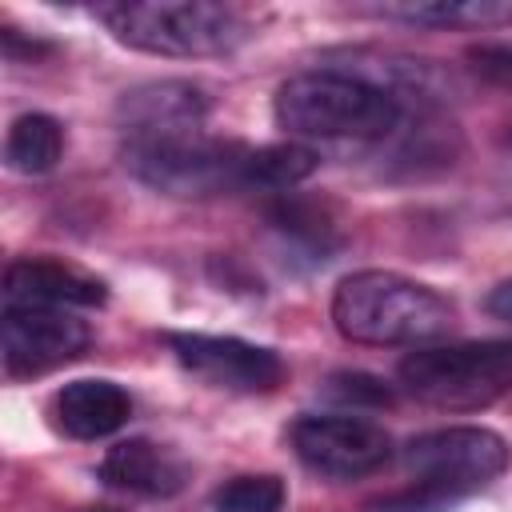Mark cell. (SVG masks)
<instances>
[{"instance_id":"2e32d148","label":"cell","mask_w":512,"mask_h":512,"mask_svg":"<svg viewBox=\"0 0 512 512\" xmlns=\"http://www.w3.org/2000/svg\"><path fill=\"white\" fill-rule=\"evenodd\" d=\"M60 152H64V128H60V120H52L44 112H28V116L12 120L8 140H4V160H8L12 172L40 176V172L56 168Z\"/></svg>"},{"instance_id":"5bb4252c","label":"cell","mask_w":512,"mask_h":512,"mask_svg":"<svg viewBox=\"0 0 512 512\" xmlns=\"http://www.w3.org/2000/svg\"><path fill=\"white\" fill-rule=\"evenodd\" d=\"M264 216H268V228L284 240V248H292L308 264H324L344 248L340 220L332 216V208L324 200H308L300 192H280V196H268Z\"/></svg>"},{"instance_id":"3957f363","label":"cell","mask_w":512,"mask_h":512,"mask_svg":"<svg viewBox=\"0 0 512 512\" xmlns=\"http://www.w3.org/2000/svg\"><path fill=\"white\" fill-rule=\"evenodd\" d=\"M452 320L456 312L436 288L384 268L352 272L332 292V324L352 344H428L444 336Z\"/></svg>"},{"instance_id":"277c9868","label":"cell","mask_w":512,"mask_h":512,"mask_svg":"<svg viewBox=\"0 0 512 512\" xmlns=\"http://www.w3.org/2000/svg\"><path fill=\"white\" fill-rule=\"evenodd\" d=\"M92 16L120 44L152 56H228L252 36L236 4L212 0H120L96 4Z\"/></svg>"},{"instance_id":"5b68a950","label":"cell","mask_w":512,"mask_h":512,"mask_svg":"<svg viewBox=\"0 0 512 512\" xmlns=\"http://www.w3.org/2000/svg\"><path fill=\"white\" fill-rule=\"evenodd\" d=\"M124 168L168 196H216L244 188L252 148L240 140L212 136L204 128L168 132V136H132L120 148Z\"/></svg>"},{"instance_id":"ba28073f","label":"cell","mask_w":512,"mask_h":512,"mask_svg":"<svg viewBox=\"0 0 512 512\" xmlns=\"http://www.w3.org/2000/svg\"><path fill=\"white\" fill-rule=\"evenodd\" d=\"M168 352L196 380L228 392H272L284 380V360L240 336H208V332H164Z\"/></svg>"},{"instance_id":"ffe728a7","label":"cell","mask_w":512,"mask_h":512,"mask_svg":"<svg viewBox=\"0 0 512 512\" xmlns=\"http://www.w3.org/2000/svg\"><path fill=\"white\" fill-rule=\"evenodd\" d=\"M468 68L496 88H512V44H472Z\"/></svg>"},{"instance_id":"30bf717a","label":"cell","mask_w":512,"mask_h":512,"mask_svg":"<svg viewBox=\"0 0 512 512\" xmlns=\"http://www.w3.org/2000/svg\"><path fill=\"white\" fill-rule=\"evenodd\" d=\"M212 112V100L204 88L188 80H152L120 96L116 120L124 140L132 136H168V132H192L204 128Z\"/></svg>"},{"instance_id":"8fae6325","label":"cell","mask_w":512,"mask_h":512,"mask_svg":"<svg viewBox=\"0 0 512 512\" xmlns=\"http://www.w3.org/2000/svg\"><path fill=\"white\" fill-rule=\"evenodd\" d=\"M108 300V288L60 260L24 256L4 272V308H96Z\"/></svg>"},{"instance_id":"9c48e42d","label":"cell","mask_w":512,"mask_h":512,"mask_svg":"<svg viewBox=\"0 0 512 512\" xmlns=\"http://www.w3.org/2000/svg\"><path fill=\"white\" fill-rule=\"evenodd\" d=\"M4 372L8 376H44L76 360L92 332L68 308H4Z\"/></svg>"},{"instance_id":"44dd1931","label":"cell","mask_w":512,"mask_h":512,"mask_svg":"<svg viewBox=\"0 0 512 512\" xmlns=\"http://www.w3.org/2000/svg\"><path fill=\"white\" fill-rule=\"evenodd\" d=\"M484 312L496 316V320H504V324H512V276L500 280V284L484 296Z\"/></svg>"},{"instance_id":"d6986e66","label":"cell","mask_w":512,"mask_h":512,"mask_svg":"<svg viewBox=\"0 0 512 512\" xmlns=\"http://www.w3.org/2000/svg\"><path fill=\"white\" fill-rule=\"evenodd\" d=\"M324 396L336 404H352V408H388L396 400L392 384L372 372H332L324 380Z\"/></svg>"},{"instance_id":"7402d4cb","label":"cell","mask_w":512,"mask_h":512,"mask_svg":"<svg viewBox=\"0 0 512 512\" xmlns=\"http://www.w3.org/2000/svg\"><path fill=\"white\" fill-rule=\"evenodd\" d=\"M504 148L512 152V124H508V132H504Z\"/></svg>"},{"instance_id":"ac0fdd59","label":"cell","mask_w":512,"mask_h":512,"mask_svg":"<svg viewBox=\"0 0 512 512\" xmlns=\"http://www.w3.org/2000/svg\"><path fill=\"white\" fill-rule=\"evenodd\" d=\"M288 500L284 480L256 472V476H232L212 492L216 512H280Z\"/></svg>"},{"instance_id":"52a82bcc","label":"cell","mask_w":512,"mask_h":512,"mask_svg":"<svg viewBox=\"0 0 512 512\" xmlns=\"http://www.w3.org/2000/svg\"><path fill=\"white\" fill-rule=\"evenodd\" d=\"M288 440L300 464L332 480L368 476L392 460V436L364 416H300Z\"/></svg>"},{"instance_id":"9a60e30c","label":"cell","mask_w":512,"mask_h":512,"mask_svg":"<svg viewBox=\"0 0 512 512\" xmlns=\"http://www.w3.org/2000/svg\"><path fill=\"white\" fill-rule=\"evenodd\" d=\"M380 16L424 24V28H504L512 24V4L504 0H424V4H384Z\"/></svg>"},{"instance_id":"7a4b0ae2","label":"cell","mask_w":512,"mask_h":512,"mask_svg":"<svg viewBox=\"0 0 512 512\" xmlns=\"http://www.w3.org/2000/svg\"><path fill=\"white\" fill-rule=\"evenodd\" d=\"M508 464V444L492 428L456 424L432 428L404 444V468L412 472L408 488H396L372 508L380 512H448L484 484H492Z\"/></svg>"},{"instance_id":"7c38bea8","label":"cell","mask_w":512,"mask_h":512,"mask_svg":"<svg viewBox=\"0 0 512 512\" xmlns=\"http://www.w3.org/2000/svg\"><path fill=\"white\" fill-rule=\"evenodd\" d=\"M100 480L108 488H120V492H132L144 500H168V496L184 492L188 464L172 448L136 436V440H120L116 448L104 452Z\"/></svg>"},{"instance_id":"6da1fadb","label":"cell","mask_w":512,"mask_h":512,"mask_svg":"<svg viewBox=\"0 0 512 512\" xmlns=\"http://www.w3.org/2000/svg\"><path fill=\"white\" fill-rule=\"evenodd\" d=\"M276 124L304 140H384L404 120V100L352 68L288 76L272 100Z\"/></svg>"},{"instance_id":"e0dca14e","label":"cell","mask_w":512,"mask_h":512,"mask_svg":"<svg viewBox=\"0 0 512 512\" xmlns=\"http://www.w3.org/2000/svg\"><path fill=\"white\" fill-rule=\"evenodd\" d=\"M312 172H316V152L312 148H304V144H268V148H252L244 188L280 196V192H292Z\"/></svg>"},{"instance_id":"4fadbf2b","label":"cell","mask_w":512,"mask_h":512,"mask_svg":"<svg viewBox=\"0 0 512 512\" xmlns=\"http://www.w3.org/2000/svg\"><path fill=\"white\" fill-rule=\"evenodd\" d=\"M48 416L52 424L72 436V440H104L112 432H120L132 416V396L116 384V380H72L64 384L52 404H48Z\"/></svg>"},{"instance_id":"8992f818","label":"cell","mask_w":512,"mask_h":512,"mask_svg":"<svg viewBox=\"0 0 512 512\" xmlns=\"http://www.w3.org/2000/svg\"><path fill=\"white\" fill-rule=\"evenodd\" d=\"M400 384L432 408H488L492 400L512 392V340H476L408 352L400 360Z\"/></svg>"}]
</instances>
